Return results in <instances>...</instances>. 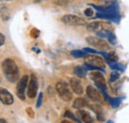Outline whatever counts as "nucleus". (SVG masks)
Segmentation results:
<instances>
[{
    "label": "nucleus",
    "instance_id": "nucleus-10",
    "mask_svg": "<svg viewBox=\"0 0 129 123\" xmlns=\"http://www.w3.org/2000/svg\"><path fill=\"white\" fill-rule=\"evenodd\" d=\"M92 6V8L96 9L99 13H102V14H106V15H118L117 11H116V7L115 5H111V6H108V7H102V6H97L94 4H89Z\"/></svg>",
    "mask_w": 129,
    "mask_h": 123
},
{
    "label": "nucleus",
    "instance_id": "nucleus-28",
    "mask_svg": "<svg viewBox=\"0 0 129 123\" xmlns=\"http://www.w3.org/2000/svg\"><path fill=\"white\" fill-rule=\"evenodd\" d=\"M26 111H27V112H30L31 117H34V112L32 111V109H31V108H27V109H26Z\"/></svg>",
    "mask_w": 129,
    "mask_h": 123
},
{
    "label": "nucleus",
    "instance_id": "nucleus-14",
    "mask_svg": "<svg viewBox=\"0 0 129 123\" xmlns=\"http://www.w3.org/2000/svg\"><path fill=\"white\" fill-rule=\"evenodd\" d=\"M102 27H103V24L101 22H98V21L91 22V23L86 25V29L90 32H98V31L102 30Z\"/></svg>",
    "mask_w": 129,
    "mask_h": 123
},
{
    "label": "nucleus",
    "instance_id": "nucleus-22",
    "mask_svg": "<svg viewBox=\"0 0 129 123\" xmlns=\"http://www.w3.org/2000/svg\"><path fill=\"white\" fill-rule=\"evenodd\" d=\"M109 67H110V69L111 70H117V71H124V69H123V67L120 65V64H118L117 61H113L111 64H109Z\"/></svg>",
    "mask_w": 129,
    "mask_h": 123
},
{
    "label": "nucleus",
    "instance_id": "nucleus-25",
    "mask_svg": "<svg viewBox=\"0 0 129 123\" xmlns=\"http://www.w3.org/2000/svg\"><path fill=\"white\" fill-rule=\"evenodd\" d=\"M82 50H83L84 52L88 53V54H99V52H98V51L94 50V49H91V48H83Z\"/></svg>",
    "mask_w": 129,
    "mask_h": 123
},
{
    "label": "nucleus",
    "instance_id": "nucleus-21",
    "mask_svg": "<svg viewBox=\"0 0 129 123\" xmlns=\"http://www.w3.org/2000/svg\"><path fill=\"white\" fill-rule=\"evenodd\" d=\"M64 116L66 117H68V118H70V119H72L73 121H76V122H81V119H79L77 116H75V114H73L71 111H66L64 112Z\"/></svg>",
    "mask_w": 129,
    "mask_h": 123
},
{
    "label": "nucleus",
    "instance_id": "nucleus-17",
    "mask_svg": "<svg viewBox=\"0 0 129 123\" xmlns=\"http://www.w3.org/2000/svg\"><path fill=\"white\" fill-rule=\"evenodd\" d=\"M74 73L77 77H86V68L84 66H77L74 69Z\"/></svg>",
    "mask_w": 129,
    "mask_h": 123
},
{
    "label": "nucleus",
    "instance_id": "nucleus-1",
    "mask_svg": "<svg viewBox=\"0 0 129 123\" xmlns=\"http://www.w3.org/2000/svg\"><path fill=\"white\" fill-rule=\"evenodd\" d=\"M2 71L4 73L5 77L10 82H15L20 78V73L18 66L14 60L12 59H5L2 63Z\"/></svg>",
    "mask_w": 129,
    "mask_h": 123
},
{
    "label": "nucleus",
    "instance_id": "nucleus-16",
    "mask_svg": "<svg viewBox=\"0 0 129 123\" xmlns=\"http://www.w3.org/2000/svg\"><path fill=\"white\" fill-rule=\"evenodd\" d=\"M87 105H88L87 101L84 98H81V97H79V98L75 99V101L73 102V107L76 108V109H81V108L85 107Z\"/></svg>",
    "mask_w": 129,
    "mask_h": 123
},
{
    "label": "nucleus",
    "instance_id": "nucleus-6",
    "mask_svg": "<svg viewBox=\"0 0 129 123\" xmlns=\"http://www.w3.org/2000/svg\"><path fill=\"white\" fill-rule=\"evenodd\" d=\"M62 22L64 23L66 25H70V26H81V25L85 24L84 20H82L81 18L76 15H72V14H67L63 16Z\"/></svg>",
    "mask_w": 129,
    "mask_h": 123
},
{
    "label": "nucleus",
    "instance_id": "nucleus-2",
    "mask_svg": "<svg viewBox=\"0 0 129 123\" xmlns=\"http://www.w3.org/2000/svg\"><path fill=\"white\" fill-rule=\"evenodd\" d=\"M56 90L58 92L59 96L64 100V101H71L73 99V92L70 89L69 84L64 81H58L56 84Z\"/></svg>",
    "mask_w": 129,
    "mask_h": 123
},
{
    "label": "nucleus",
    "instance_id": "nucleus-13",
    "mask_svg": "<svg viewBox=\"0 0 129 123\" xmlns=\"http://www.w3.org/2000/svg\"><path fill=\"white\" fill-rule=\"evenodd\" d=\"M77 115L81 119L82 122L85 123H91L93 121V118L92 116L86 111V110H82V109H78V112H77Z\"/></svg>",
    "mask_w": 129,
    "mask_h": 123
},
{
    "label": "nucleus",
    "instance_id": "nucleus-20",
    "mask_svg": "<svg viewBox=\"0 0 129 123\" xmlns=\"http://www.w3.org/2000/svg\"><path fill=\"white\" fill-rule=\"evenodd\" d=\"M111 33H112V32H110V31L102 29V30L96 32V36H98L99 38H107V39H108L109 36L111 35Z\"/></svg>",
    "mask_w": 129,
    "mask_h": 123
},
{
    "label": "nucleus",
    "instance_id": "nucleus-5",
    "mask_svg": "<svg viewBox=\"0 0 129 123\" xmlns=\"http://www.w3.org/2000/svg\"><path fill=\"white\" fill-rule=\"evenodd\" d=\"M89 76H90L91 80L94 82V84L99 88V90L100 89H106V81H105V78H104L102 74H100V72L93 71V72L90 73Z\"/></svg>",
    "mask_w": 129,
    "mask_h": 123
},
{
    "label": "nucleus",
    "instance_id": "nucleus-15",
    "mask_svg": "<svg viewBox=\"0 0 129 123\" xmlns=\"http://www.w3.org/2000/svg\"><path fill=\"white\" fill-rule=\"evenodd\" d=\"M89 108L94 111V113L96 114L97 120H98V121H104V120H105L104 114H103V111H102V108L100 107V106H97V105H89Z\"/></svg>",
    "mask_w": 129,
    "mask_h": 123
},
{
    "label": "nucleus",
    "instance_id": "nucleus-18",
    "mask_svg": "<svg viewBox=\"0 0 129 123\" xmlns=\"http://www.w3.org/2000/svg\"><path fill=\"white\" fill-rule=\"evenodd\" d=\"M71 55L74 58H85L86 57V52H84L83 50H74L71 52Z\"/></svg>",
    "mask_w": 129,
    "mask_h": 123
},
{
    "label": "nucleus",
    "instance_id": "nucleus-8",
    "mask_svg": "<svg viewBox=\"0 0 129 123\" xmlns=\"http://www.w3.org/2000/svg\"><path fill=\"white\" fill-rule=\"evenodd\" d=\"M85 58H86L85 63L90 64V65H92L94 67H97V68H100V69L104 68V61H103L104 59L99 57V56H96V54H90V55L86 56Z\"/></svg>",
    "mask_w": 129,
    "mask_h": 123
},
{
    "label": "nucleus",
    "instance_id": "nucleus-4",
    "mask_svg": "<svg viewBox=\"0 0 129 123\" xmlns=\"http://www.w3.org/2000/svg\"><path fill=\"white\" fill-rule=\"evenodd\" d=\"M85 41L87 42V44L91 45V46L94 47V48H97V49H99L101 51H104V50L108 51V49H109L108 44L104 40H102L101 38H99V37L89 36V37H86L85 38Z\"/></svg>",
    "mask_w": 129,
    "mask_h": 123
},
{
    "label": "nucleus",
    "instance_id": "nucleus-27",
    "mask_svg": "<svg viewBox=\"0 0 129 123\" xmlns=\"http://www.w3.org/2000/svg\"><path fill=\"white\" fill-rule=\"evenodd\" d=\"M0 38H1L0 45H1V46H3V45H4V42H5V36H4V35L1 33V34H0Z\"/></svg>",
    "mask_w": 129,
    "mask_h": 123
},
{
    "label": "nucleus",
    "instance_id": "nucleus-24",
    "mask_svg": "<svg viewBox=\"0 0 129 123\" xmlns=\"http://www.w3.org/2000/svg\"><path fill=\"white\" fill-rule=\"evenodd\" d=\"M42 102H43V92H40L39 95H38V98H37V102H36V107L39 108L42 105Z\"/></svg>",
    "mask_w": 129,
    "mask_h": 123
},
{
    "label": "nucleus",
    "instance_id": "nucleus-23",
    "mask_svg": "<svg viewBox=\"0 0 129 123\" xmlns=\"http://www.w3.org/2000/svg\"><path fill=\"white\" fill-rule=\"evenodd\" d=\"M119 77H120V75H119V73H117V72H113L112 74L110 75L109 81H110V82H114V81L118 80V79H119Z\"/></svg>",
    "mask_w": 129,
    "mask_h": 123
},
{
    "label": "nucleus",
    "instance_id": "nucleus-3",
    "mask_svg": "<svg viewBox=\"0 0 129 123\" xmlns=\"http://www.w3.org/2000/svg\"><path fill=\"white\" fill-rule=\"evenodd\" d=\"M29 83V77L27 75H24L23 77H21L18 80L16 87L17 96L21 99V100H25V89L28 86Z\"/></svg>",
    "mask_w": 129,
    "mask_h": 123
},
{
    "label": "nucleus",
    "instance_id": "nucleus-19",
    "mask_svg": "<svg viewBox=\"0 0 129 123\" xmlns=\"http://www.w3.org/2000/svg\"><path fill=\"white\" fill-rule=\"evenodd\" d=\"M121 99H122V98H120V97H109L108 101H109L110 105H111L113 108H117L120 105Z\"/></svg>",
    "mask_w": 129,
    "mask_h": 123
},
{
    "label": "nucleus",
    "instance_id": "nucleus-29",
    "mask_svg": "<svg viewBox=\"0 0 129 123\" xmlns=\"http://www.w3.org/2000/svg\"><path fill=\"white\" fill-rule=\"evenodd\" d=\"M7 1H9V0H7Z\"/></svg>",
    "mask_w": 129,
    "mask_h": 123
},
{
    "label": "nucleus",
    "instance_id": "nucleus-11",
    "mask_svg": "<svg viewBox=\"0 0 129 123\" xmlns=\"http://www.w3.org/2000/svg\"><path fill=\"white\" fill-rule=\"evenodd\" d=\"M70 86H71L72 90L78 95H81L83 93V88H82L81 80L77 77H72L70 79Z\"/></svg>",
    "mask_w": 129,
    "mask_h": 123
},
{
    "label": "nucleus",
    "instance_id": "nucleus-7",
    "mask_svg": "<svg viewBox=\"0 0 129 123\" xmlns=\"http://www.w3.org/2000/svg\"><path fill=\"white\" fill-rule=\"evenodd\" d=\"M38 79L34 75L31 76L29 79V83L27 86V95L30 98H35L37 96V91H38Z\"/></svg>",
    "mask_w": 129,
    "mask_h": 123
},
{
    "label": "nucleus",
    "instance_id": "nucleus-26",
    "mask_svg": "<svg viewBox=\"0 0 129 123\" xmlns=\"http://www.w3.org/2000/svg\"><path fill=\"white\" fill-rule=\"evenodd\" d=\"M84 15L87 16V17H91V16L93 15V10H92V8H87V9H85V10H84Z\"/></svg>",
    "mask_w": 129,
    "mask_h": 123
},
{
    "label": "nucleus",
    "instance_id": "nucleus-12",
    "mask_svg": "<svg viewBox=\"0 0 129 123\" xmlns=\"http://www.w3.org/2000/svg\"><path fill=\"white\" fill-rule=\"evenodd\" d=\"M0 98L1 102L5 105H11L14 102V97L13 95L5 88H1L0 90Z\"/></svg>",
    "mask_w": 129,
    "mask_h": 123
},
{
    "label": "nucleus",
    "instance_id": "nucleus-9",
    "mask_svg": "<svg viewBox=\"0 0 129 123\" xmlns=\"http://www.w3.org/2000/svg\"><path fill=\"white\" fill-rule=\"evenodd\" d=\"M101 92H99L96 88L92 85H87L86 87V95L94 102H100L102 100Z\"/></svg>",
    "mask_w": 129,
    "mask_h": 123
}]
</instances>
